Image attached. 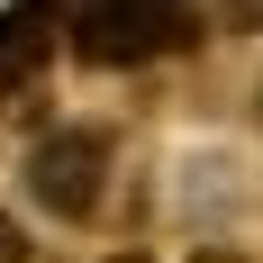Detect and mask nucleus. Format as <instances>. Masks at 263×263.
Wrapping results in <instances>:
<instances>
[{"label": "nucleus", "instance_id": "obj_1", "mask_svg": "<svg viewBox=\"0 0 263 263\" xmlns=\"http://www.w3.org/2000/svg\"><path fill=\"white\" fill-rule=\"evenodd\" d=\"M200 36V0H64V54L91 73H127Z\"/></svg>", "mask_w": 263, "mask_h": 263}, {"label": "nucleus", "instance_id": "obj_2", "mask_svg": "<svg viewBox=\"0 0 263 263\" xmlns=\"http://www.w3.org/2000/svg\"><path fill=\"white\" fill-rule=\"evenodd\" d=\"M18 182H27V200H36L54 227H91V218L109 209V191H118V127H100V118L46 127L27 145Z\"/></svg>", "mask_w": 263, "mask_h": 263}, {"label": "nucleus", "instance_id": "obj_3", "mask_svg": "<svg viewBox=\"0 0 263 263\" xmlns=\"http://www.w3.org/2000/svg\"><path fill=\"white\" fill-rule=\"evenodd\" d=\"M254 118H263V82H254Z\"/></svg>", "mask_w": 263, "mask_h": 263}]
</instances>
